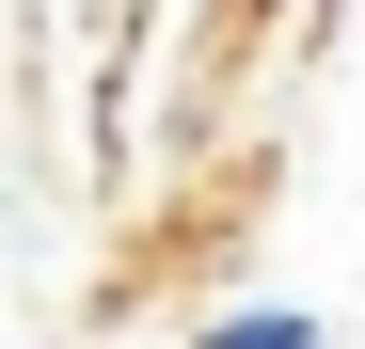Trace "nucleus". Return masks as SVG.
<instances>
[{"instance_id":"1","label":"nucleus","mask_w":365,"mask_h":349,"mask_svg":"<svg viewBox=\"0 0 365 349\" xmlns=\"http://www.w3.org/2000/svg\"><path fill=\"white\" fill-rule=\"evenodd\" d=\"M191 349H334V333H318V302H222Z\"/></svg>"}]
</instances>
